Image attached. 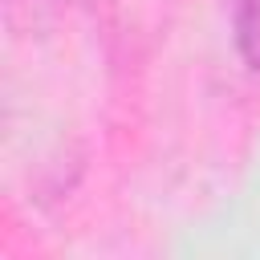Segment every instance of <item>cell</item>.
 <instances>
[{
	"mask_svg": "<svg viewBox=\"0 0 260 260\" xmlns=\"http://www.w3.org/2000/svg\"><path fill=\"white\" fill-rule=\"evenodd\" d=\"M232 41L244 65L260 73V0H232Z\"/></svg>",
	"mask_w": 260,
	"mask_h": 260,
	"instance_id": "obj_1",
	"label": "cell"
}]
</instances>
